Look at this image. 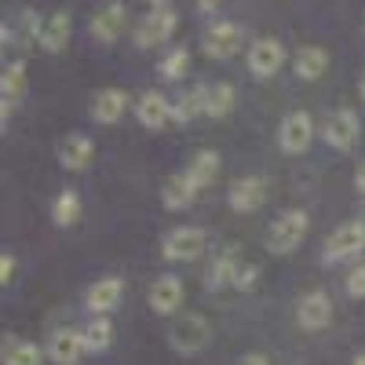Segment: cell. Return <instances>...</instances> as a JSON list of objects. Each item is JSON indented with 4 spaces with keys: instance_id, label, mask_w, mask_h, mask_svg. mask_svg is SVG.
Returning <instances> with one entry per match:
<instances>
[{
    "instance_id": "obj_1",
    "label": "cell",
    "mask_w": 365,
    "mask_h": 365,
    "mask_svg": "<svg viewBox=\"0 0 365 365\" xmlns=\"http://www.w3.org/2000/svg\"><path fill=\"white\" fill-rule=\"evenodd\" d=\"M307 227H311V220H307L303 208L282 212V216L270 223V230H267V249L274 256H289L292 249H299V241L307 237Z\"/></svg>"
},
{
    "instance_id": "obj_2",
    "label": "cell",
    "mask_w": 365,
    "mask_h": 365,
    "mask_svg": "<svg viewBox=\"0 0 365 365\" xmlns=\"http://www.w3.org/2000/svg\"><path fill=\"white\" fill-rule=\"evenodd\" d=\"M361 249H365V220H351V223H344L329 234L325 249H322V263L336 267L344 259H354Z\"/></svg>"
},
{
    "instance_id": "obj_3",
    "label": "cell",
    "mask_w": 365,
    "mask_h": 365,
    "mask_svg": "<svg viewBox=\"0 0 365 365\" xmlns=\"http://www.w3.org/2000/svg\"><path fill=\"white\" fill-rule=\"evenodd\" d=\"M208 340H212V325L201 314H182L168 329V344L179 354H197V351L208 347Z\"/></svg>"
},
{
    "instance_id": "obj_4",
    "label": "cell",
    "mask_w": 365,
    "mask_h": 365,
    "mask_svg": "<svg viewBox=\"0 0 365 365\" xmlns=\"http://www.w3.org/2000/svg\"><path fill=\"white\" fill-rule=\"evenodd\" d=\"M179 26V15L172 4H154L146 11V19L135 26V48H154V44H165Z\"/></svg>"
},
{
    "instance_id": "obj_5",
    "label": "cell",
    "mask_w": 365,
    "mask_h": 365,
    "mask_svg": "<svg viewBox=\"0 0 365 365\" xmlns=\"http://www.w3.org/2000/svg\"><path fill=\"white\" fill-rule=\"evenodd\" d=\"M205 245H208V237H205L201 227H175L161 241V256L168 263H194V259H201Z\"/></svg>"
},
{
    "instance_id": "obj_6",
    "label": "cell",
    "mask_w": 365,
    "mask_h": 365,
    "mask_svg": "<svg viewBox=\"0 0 365 365\" xmlns=\"http://www.w3.org/2000/svg\"><path fill=\"white\" fill-rule=\"evenodd\" d=\"M358 113L354 110H336V113H329L325 117V125H322V139L332 146V150H340V154H347V150L358 143Z\"/></svg>"
},
{
    "instance_id": "obj_7",
    "label": "cell",
    "mask_w": 365,
    "mask_h": 365,
    "mask_svg": "<svg viewBox=\"0 0 365 365\" xmlns=\"http://www.w3.org/2000/svg\"><path fill=\"white\" fill-rule=\"evenodd\" d=\"M311 139H314V120H311V113H307V110L285 113L282 128H278V143H282L285 154H303V150L311 146Z\"/></svg>"
},
{
    "instance_id": "obj_8",
    "label": "cell",
    "mask_w": 365,
    "mask_h": 365,
    "mask_svg": "<svg viewBox=\"0 0 365 365\" xmlns=\"http://www.w3.org/2000/svg\"><path fill=\"white\" fill-rule=\"evenodd\" d=\"M237 48H241V26L237 22H230V19H216L208 29H205V55L208 58H230V55H237Z\"/></svg>"
},
{
    "instance_id": "obj_9",
    "label": "cell",
    "mask_w": 365,
    "mask_h": 365,
    "mask_svg": "<svg viewBox=\"0 0 365 365\" xmlns=\"http://www.w3.org/2000/svg\"><path fill=\"white\" fill-rule=\"evenodd\" d=\"M285 66V44H278L274 37H259L252 48H249V73L252 77H259V81H267V77H274Z\"/></svg>"
},
{
    "instance_id": "obj_10",
    "label": "cell",
    "mask_w": 365,
    "mask_h": 365,
    "mask_svg": "<svg viewBox=\"0 0 365 365\" xmlns=\"http://www.w3.org/2000/svg\"><path fill=\"white\" fill-rule=\"evenodd\" d=\"M26 96V63H11L0 77V128L8 132V120Z\"/></svg>"
},
{
    "instance_id": "obj_11",
    "label": "cell",
    "mask_w": 365,
    "mask_h": 365,
    "mask_svg": "<svg viewBox=\"0 0 365 365\" xmlns=\"http://www.w3.org/2000/svg\"><path fill=\"white\" fill-rule=\"evenodd\" d=\"M227 201L234 212H256L263 201H267V179L263 175H241L230 182V190H227Z\"/></svg>"
},
{
    "instance_id": "obj_12",
    "label": "cell",
    "mask_w": 365,
    "mask_h": 365,
    "mask_svg": "<svg viewBox=\"0 0 365 365\" xmlns=\"http://www.w3.org/2000/svg\"><path fill=\"white\" fill-rule=\"evenodd\" d=\"M125 22H128V8L125 4H106L103 11L91 15V26H88V34L96 37L99 44H113L120 34H125Z\"/></svg>"
},
{
    "instance_id": "obj_13",
    "label": "cell",
    "mask_w": 365,
    "mask_h": 365,
    "mask_svg": "<svg viewBox=\"0 0 365 365\" xmlns=\"http://www.w3.org/2000/svg\"><path fill=\"white\" fill-rule=\"evenodd\" d=\"M296 322H299L303 329H311V332L325 329V325L332 322V299H329V292L314 289V292L303 296L299 307H296Z\"/></svg>"
},
{
    "instance_id": "obj_14",
    "label": "cell",
    "mask_w": 365,
    "mask_h": 365,
    "mask_svg": "<svg viewBox=\"0 0 365 365\" xmlns=\"http://www.w3.org/2000/svg\"><path fill=\"white\" fill-rule=\"evenodd\" d=\"M84 351H88L84 329H58L55 336H51V344H48V358L55 365H77Z\"/></svg>"
},
{
    "instance_id": "obj_15",
    "label": "cell",
    "mask_w": 365,
    "mask_h": 365,
    "mask_svg": "<svg viewBox=\"0 0 365 365\" xmlns=\"http://www.w3.org/2000/svg\"><path fill=\"white\" fill-rule=\"evenodd\" d=\"M120 296H125V282L120 278H103V282H96L88 289V311H91V318H110V311L120 303Z\"/></svg>"
},
{
    "instance_id": "obj_16",
    "label": "cell",
    "mask_w": 365,
    "mask_h": 365,
    "mask_svg": "<svg viewBox=\"0 0 365 365\" xmlns=\"http://www.w3.org/2000/svg\"><path fill=\"white\" fill-rule=\"evenodd\" d=\"M91 158H96V143H91L88 135L73 132L63 139V146H58V165H63L66 172H84L91 165Z\"/></svg>"
},
{
    "instance_id": "obj_17",
    "label": "cell",
    "mask_w": 365,
    "mask_h": 365,
    "mask_svg": "<svg viewBox=\"0 0 365 365\" xmlns=\"http://www.w3.org/2000/svg\"><path fill=\"white\" fill-rule=\"evenodd\" d=\"M135 113H139V125L143 128H165L172 120V103L161 96V91H143L139 103H135Z\"/></svg>"
},
{
    "instance_id": "obj_18",
    "label": "cell",
    "mask_w": 365,
    "mask_h": 365,
    "mask_svg": "<svg viewBox=\"0 0 365 365\" xmlns=\"http://www.w3.org/2000/svg\"><path fill=\"white\" fill-rule=\"evenodd\" d=\"M128 110V91L120 88H103L96 99H91V117L99 120V125H117L120 117Z\"/></svg>"
},
{
    "instance_id": "obj_19",
    "label": "cell",
    "mask_w": 365,
    "mask_h": 365,
    "mask_svg": "<svg viewBox=\"0 0 365 365\" xmlns=\"http://www.w3.org/2000/svg\"><path fill=\"white\" fill-rule=\"evenodd\" d=\"M150 307H154V314H175L182 307V282L175 274H165V278L154 282V289H150Z\"/></svg>"
},
{
    "instance_id": "obj_20",
    "label": "cell",
    "mask_w": 365,
    "mask_h": 365,
    "mask_svg": "<svg viewBox=\"0 0 365 365\" xmlns=\"http://www.w3.org/2000/svg\"><path fill=\"white\" fill-rule=\"evenodd\" d=\"M194 197H197V187L190 182L187 172H172V175L165 179V187H161V201H165V208H172V212L190 208Z\"/></svg>"
},
{
    "instance_id": "obj_21",
    "label": "cell",
    "mask_w": 365,
    "mask_h": 365,
    "mask_svg": "<svg viewBox=\"0 0 365 365\" xmlns=\"http://www.w3.org/2000/svg\"><path fill=\"white\" fill-rule=\"evenodd\" d=\"M237 267H241L237 249H234V245H227L216 259H212V267H208V274H205V289H208V292H216V289H223V285H234Z\"/></svg>"
},
{
    "instance_id": "obj_22",
    "label": "cell",
    "mask_w": 365,
    "mask_h": 365,
    "mask_svg": "<svg viewBox=\"0 0 365 365\" xmlns=\"http://www.w3.org/2000/svg\"><path fill=\"white\" fill-rule=\"evenodd\" d=\"M292 70L299 81H318L325 70H329V51L318 48V44H307V48H299L296 58H292Z\"/></svg>"
},
{
    "instance_id": "obj_23",
    "label": "cell",
    "mask_w": 365,
    "mask_h": 365,
    "mask_svg": "<svg viewBox=\"0 0 365 365\" xmlns=\"http://www.w3.org/2000/svg\"><path fill=\"white\" fill-rule=\"evenodd\" d=\"M205 106H208V88L205 84H194L187 96H179L172 103V120H179V125H190L194 117H205Z\"/></svg>"
},
{
    "instance_id": "obj_24",
    "label": "cell",
    "mask_w": 365,
    "mask_h": 365,
    "mask_svg": "<svg viewBox=\"0 0 365 365\" xmlns=\"http://www.w3.org/2000/svg\"><path fill=\"white\" fill-rule=\"evenodd\" d=\"M70 34H73V19H70V11H55L48 22H44V37H41V48L44 51H63L66 44H70Z\"/></svg>"
},
{
    "instance_id": "obj_25",
    "label": "cell",
    "mask_w": 365,
    "mask_h": 365,
    "mask_svg": "<svg viewBox=\"0 0 365 365\" xmlns=\"http://www.w3.org/2000/svg\"><path fill=\"white\" fill-rule=\"evenodd\" d=\"M44 361V351L37 344H29V340H4V347H0V365H41Z\"/></svg>"
},
{
    "instance_id": "obj_26",
    "label": "cell",
    "mask_w": 365,
    "mask_h": 365,
    "mask_svg": "<svg viewBox=\"0 0 365 365\" xmlns=\"http://www.w3.org/2000/svg\"><path fill=\"white\" fill-rule=\"evenodd\" d=\"M187 175H190V182L197 190L212 187V179L220 175V154H216V150H197L194 161L187 165Z\"/></svg>"
},
{
    "instance_id": "obj_27",
    "label": "cell",
    "mask_w": 365,
    "mask_h": 365,
    "mask_svg": "<svg viewBox=\"0 0 365 365\" xmlns=\"http://www.w3.org/2000/svg\"><path fill=\"white\" fill-rule=\"evenodd\" d=\"M51 220H55V227H73L81 220V197H77V190H63L51 201Z\"/></svg>"
},
{
    "instance_id": "obj_28",
    "label": "cell",
    "mask_w": 365,
    "mask_h": 365,
    "mask_svg": "<svg viewBox=\"0 0 365 365\" xmlns=\"http://www.w3.org/2000/svg\"><path fill=\"white\" fill-rule=\"evenodd\" d=\"M230 110H234V84H227V81L212 84V88H208V106H205V117L220 120V117H227Z\"/></svg>"
},
{
    "instance_id": "obj_29",
    "label": "cell",
    "mask_w": 365,
    "mask_h": 365,
    "mask_svg": "<svg viewBox=\"0 0 365 365\" xmlns=\"http://www.w3.org/2000/svg\"><path fill=\"white\" fill-rule=\"evenodd\" d=\"M84 344H88V351H106L113 344V322L110 318H91L84 325Z\"/></svg>"
},
{
    "instance_id": "obj_30",
    "label": "cell",
    "mask_w": 365,
    "mask_h": 365,
    "mask_svg": "<svg viewBox=\"0 0 365 365\" xmlns=\"http://www.w3.org/2000/svg\"><path fill=\"white\" fill-rule=\"evenodd\" d=\"M187 70H190V51L187 48H175V51H168L161 58V77L165 81H179Z\"/></svg>"
},
{
    "instance_id": "obj_31",
    "label": "cell",
    "mask_w": 365,
    "mask_h": 365,
    "mask_svg": "<svg viewBox=\"0 0 365 365\" xmlns=\"http://www.w3.org/2000/svg\"><path fill=\"white\" fill-rule=\"evenodd\" d=\"M19 37L26 41V44H41V37H44V22H41V15L37 11H22V29H19Z\"/></svg>"
},
{
    "instance_id": "obj_32",
    "label": "cell",
    "mask_w": 365,
    "mask_h": 365,
    "mask_svg": "<svg viewBox=\"0 0 365 365\" xmlns=\"http://www.w3.org/2000/svg\"><path fill=\"white\" fill-rule=\"evenodd\" d=\"M256 278H259V267H256V263H241V267H237V274H234V289L249 292V289L256 285Z\"/></svg>"
},
{
    "instance_id": "obj_33",
    "label": "cell",
    "mask_w": 365,
    "mask_h": 365,
    "mask_svg": "<svg viewBox=\"0 0 365 365\" xmlns=\"http://www.w3.org/2000/svg\"><path fill=\"white\" fill-rule=\"evenodd\" d=\"M347 296H351V299H365V263H358V267L347 274Z\"/></svg>"
},
{
    "instance_id": "obj_34",
    "label": "cell",
    "mask_w": 365,
    "mask_h": 365,
    "mask_svg": "<svg viewBox=\"0 0 365 365\" xmlns=\"http://www.w3.org/2000/svg\"><path fill=\"white\" fill-rule=\"evenodd\" d=\"M15 270H19V259L11 252H0V285H4V289L15 282Z\"/></svg>"
},
{
    "instance_id": "obj_35",
    "label": "cell",
    "mask_w": 365,
    "mask_h": 365,
    "mask_svg": "<svg viewBox=\"0 0 365 365\" xmlns=\"http://www.w3.org/2000/svg\"><path fill=\"white\" fill-rule=\"evenodd\" d=\"M237 365H270V361H267L263 354H256V351H252V354H241V358H237Z\"/></svg>"
},
{
    "instance_id": "obj_36",
    "label": "cell",
    "mask_w": 365,
    "mask_h": 365,
    "mask_svg": "<svg viewBox=\"0 0 365 365\" xmlns=\"http://www.w3.org/2000/svg\"><path fill=\"white\" fill-rule=\"evenodd\" d=\"M354 190L365 197V161H361V165H358V172H354Z\"/></svg>"
},
{
    "instance_id": "obj_37",
    "label": "cell",
    "mask_w": 365,
    "mask_h": 365,
    "mask_svg": "<svg viewBox=\"0 0 365 365\" xmlns=\"http://www.w3.org/2000/svg\"><path fill=\"white\" fill-rule=\"evenodd\" d=\"M197 8H201L205 15H216V11H220V4H216V0H201V4H197Z\"/></svg>"
},
{
    "instance_id": "obj_38",
    "label": "cell",
    "mask_w": 365,
    "mask_h": 365,
    "mask_svg": "<svg viewBox=\"0 0 365 365\" xmlns=\"http://www.w3.org/2000/svg\"><path fill=\"white\" fill-rule=\"evenodd\" d=\"M354 365H365V351H361V354H358V358H354Z\"/></svg>"
},
{
    "instance_id": "obj_39",
    "label": "cell",
    "mask_w": 365,
    "mask_h": 365,
    "mask_svg": "<svg viewBox=\"0 0 365 365\" xmlns=\"http://www.w3.org/2000/svg\"><path fill=\"white\" fill-rule=\"evenodd\" d=\"M361 99H365V77H361Z\"/></svg>"
},
{
    "instance_id": "obj_40",
    "label": "cell",
    "mask_w": 365,
    "mask_h": 365,
    "mask_svg": "<svg viewBox=\"0 0 365 365\" xmlns=\"http://www.w3.org/2000/svg\"><path fill=\"white\" fill-rule=\"evenodd\" d=\"M361 220H365V212H361Z\"/></svg>"
}]
</instances>
